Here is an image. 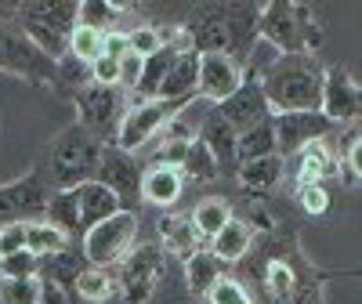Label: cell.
Listing matches in <instances>:
<instances>
[{"label":"cell","instance_id":"cell-1","mask_svg":"<svg viewBox=\"0 0 362 304\" xmlns=\"http://www.w3.org/2000/svg\"><path fill=\"white\" fill-rule=\"evenodd\" d=\"M272 116L283 112H319L326 66L315 54H276V62L257 69Z\"/></svg>","mask_w":362,"mask_h":304},{"label":"cell","instance_id":"cell-2","mask_svg":"<svg viewBox=\"0 0 362 304\" xmlns=\"http://www.w3.org/2000/svg\"><path fill=\"white\" fill-rule=\"evenodd\" d=\"M102 141L95 134H87L80 124L58 131L44 152L40 174L47 177L51 192H66V189H80L87 181H95L98 163H102Z\"/></svg>","mask_w":362,"mask_h":304},{"label":"cell","instance_id":"cell-3","mask_svg":"<svg viewBox=\"0 0 362 304\" xmlns=\"http://www.w3.org/2000/svg\"><path fill=\"white\" fill-rule=\"evenodd\" d=\"M257 37L272 44L279 54H315L322 47V22L312 4L272 0V4L261 8Z\"/></svg>","mask_w":362,"mask_h":304},{"label":"cell","instance_id":"cell-4","mask_svg":"<svg viewBox=\"0 0 362 304\" xmlns=\"http://www.w3.org/2000/svg\"><path fill=\"white\" fill-rule=\"evenodd\" d=\"M15 22L47 58H62L69 51V37L80 22V0H33L15 4Z\"/></svg>","mask_w":362,"mask_h":304},{"label":"cell","instance_id":"cell-5","mask_svg":"<svg viewBox=\"0 0 362 304\" xmlns=\"http://www.w3.org/2000/svg\"><path fill=\"white\" fill-rule=\"evenodd\" d=\"M261 304H322L315 268L293 254H272L261 268Z\"/></svg>","mask_w":362,"mask_h":304},{"label":"cell","instance_id":"cell-6","mask_svg":"<svg viewBox=\"0 0 362 304\" xmlns=\"http://www.w3.org/2000/svg\"><path fill=\"white\" fill-rule=\"evenodd\" d=\"M163 271H167L163 247H156V242H141V247H134L112 271L116 276V297L124 304H145L148 297L156 293Z\"/></svg>","mask_w":362,"mask_h":304},{"label":"cell","instance_id":"cell-7","mask_svg":"<svg viewBox=\"0 0 362 304\" xmlns=\"http://www.w3.org/2000/svg\"><path fill=\"white\" fill-rule=\"evenodd\" d=\"M0 73L22 76L40 87H54V58H47L22 33V25L8 18V22H0Z\"/></svg>","mask_w":362,"mask_h":304},{"label":"cell","instance_id":"cell-8","mask_svg":"<svg viewBox=\"0 0 362 304\" xmlns=\"http://www.w3.org/2000/svg\"><path fill=\"white\" fill-rule=\"evenodd\" d=\"M76 109V119L87 134H95L102 145H116L119 124H124V90L119 87H98V83H87L83 90L69 98Z\"/></svg>","mask_w":362,"mask_h":304},{"label":"cell","instance_id":"cell-9","mask_svg":"<svg viewBox=\"0 0 362 304\" xmlns=\"http://www.w3.org/2000/svg\"><path fill=\"white\" fill-rule=\"evenodd\" d=\"M134 235H138V214L134 210H116L112 218H105L102 225H95L80 239V250H83L87 264L112 268L134 250Z\"/></svg>","mask_w":362,"mask_h":304},{"label":"cell","instance_id":"cell-10","mask_svg":"<svg viewBox=\"0 0 362 304\" xmlns=\"http://www.w3.org/2000/svg\"><path fill=\"white\" fill-rule=\"evenodd\" d=\"M47 199H51V185L40 174V167L22 174L18 181H11V185H0V228L40 221Z\"/></svg>","mask_w":362,"mask_h":304},{"label":"cell","instance_id":"cell-11","mask_svg":"<svg viewBox=\"0 0 362 304\" xmlns=\"http://www.w3.org/2000/svg\"><path fill=\"white\" fill-rule=\"evenodd\" d=\"M181 109H189V102H163V98L134 102L124 112V124H119V134H116V148L134 152V148L148 145L156 134H163V127L170 124Z\"/></svg>","mask_w":362,"mask_h":304},{"label":"cell","instance_id":"cell-12","mask_svg":"<svg viewBox=\"0 0 362 304\" xmlns=\"http://www.w3.org/2000/svg\"><path fill=\"white\" fill-rule=\"evenodd\" d=\"M141 177H145V167L134 152H124L116 145L102 148V163H98L95 181H102V185L119 199L124 210H134V203L141 199Z\"/></svg>","mask_w":362,"mask_h":304},{"label":"cell","instance_id":"cell-13","mask_svg":"<svg viewBox=\"0 0 362 304\" xmlns=\"http://www.w3.org/2000/svg\"><path fill=\"white\" fill-rule=\"evenodd\" d=\"M334 127H348L362 119V83L344 66H326L322 80V109H319Z\"/></svg>","mask_w":362,"mask_h":304},{"label":"cell","instance_id":"cell-14","mask_svg":"<svg viewBox=\"0 0 362 304\" xmlns=\"http://www.w3.org/2000/svg\"><path fill=\"white\" fill-rule=\"evenodd\" d=\"M272 127H276V148L283 160L297 156L312 141H322L334 134V124L322 112H283V116H272Z\"/></svg>","mask_w":362,"mask_h":304},{"label":"cell","instance_id":"cell-15","mask_svg":"<svg viewBox=\"0 0 362 304\" xmlns=\"http://www.w3.org/2000/svg\"><path fill=\"white\" fill-rule=\"evenodd\" d=\"M218 109H221V116L232 124L235 134L257 127L261 119L272 116L268 98H264V87H261V76H257V66H247V69H243V83H239V90H235L225 105H218Z\"/></svg>","mask_w":362,"mask_h":304},{"label":"cell","instance_id":"cell-16","mask_svg":"<svg viewBox=\"0 0 362 304\" xmlns=\"http://www.w3.org/2000/svg\"><path fill=\"white\" fill-rule=\"evenodd\" d=\"M239 83H243V66L228 54H199V80H196V98L206 105H225Z\"/></svg>","mask_w":362,"mask_h":304},{"label":"cell","instance_id":"cell-17","mask_svg":"<svg viewBox=\"0 0 362 304\" xmlns=\"http://www.w3.org/2000/svg\"><path fill=\"white\" fill-rule=\"evenodd\" d=\"M196 138L210 148V156L218 160L221 174H232L239 167V160H235V131H232L228 119L221 116L218 105H206L203 109V119L196 124Z\"/></svg>","mask_w":362,"mask_h":304},{"label":"cell","instance_id":"cell-18","mask_svg":"<svg viewBox=\"0 0 362 304\" xmlns=\"http://www.w3.org/2000/svg\"><path fill=\"white\" fill-rule=\"evenodd\" d=\"M181 192H185V174L177 167H163V163H148L145 167V177H141V203L148 206H163L170 210Z\"/></svg>","mask_w":362,"mask_h":304},{"label":"cell","instance_id":"cell-19","mask_svg":"<svg viewBox=\"0 0 362 304\" xmlns=\"http://www.w3.org/2000/svg\"><path fill=\"white\" fill-rule=\"evenodd\" d=\"M156 228H160V247H163V254L177 257L181 264H185L192 254L203 250V239H199L192 218H185V214H163Z\"/></svg>","mask_w":362,"mask_h":304},{"label":"cell","instance_id":"cell-20","mask_svg":"<svg viewBox=\"0 0 362 304\" xmlns=\"http://www.w3.org/2000/svg\"><path fill=\"white\" fill-rule=\"evenodd\" d=\"M196 80H199V54L192 47H181L156 98H163V102H196Z\"/></svg>","mask_w":362,"mask_h":304},{"label":"cell","instance_id":"cell-21","mask_svg":"<svg viewBox=\"0 0 362 304\" xmlns=\"http://www.w3.org/2000/svg\"><path fill=\"white\" fill-rule=\"evenodd\" d=\"M341 167L337 152L329 148V138L312 141L308 148L297 152V185H326V177Z\"/></svg>","mask_w":362,"mask_h":304},{"label":"cell","instance_id":"cell-22","mask_svg":"<svg viewBox=\"0 0 362 304\" xmlns=\"http://www.w3.org/2000/svg\"><path fill=\"white\" fill-rule=\"evenodd\" d=\"M76 199H80V225H83V235L95 228V225H102L105 218H112L116 210H124V206H119V199L102 185V181H87V185H80V189H76Z\"/></svg>","mask_w":362,"mask_h":304},{"label":"cell","instance_id":"cell-23","mask_svg":"<svg viewBox=\"0 0 362 304\" xmlns=\"http://www.w3.org/2000/svg\"><path fill=\"white\" fill-rule=\"evenodd\" d=\"M254 225H247V221H239V218H232L214 239H210V254H214L221 264H235V261H243L247 254H250V247H254Z\"/></svg>","mask_w":362,"mask_h":304},{"label":"cell","instance_id":"cell-24","mask_svg":"<svg viewBox=\"0 0 362 304\" xmlns=\"http://www.w3.org/2000/svg\"><path fill=\"white\" fill-rule=\"evenodd\" d=\"M286 170V160L283 156H264V160H247L235 167V177L239 185H243L247 192H272L279 185V177Z\"/></svg>","mask_w":362,"mask_h":304},{"label":"cell","instance_id":"cell-25","mask_svg":"<svg viewBox=\"0 0 362 304\" xmlns=\"http://www.w3.org/2000/svg\"><path fill=\"white\" fill-rule=\"evenodd\" d=\"M44 221L54 225L62 235H80L83 239V225H80V199H76V189H66V192H51L47 206H44Z\"/></svg>","mask_w":362,"mask_h":304},{"label":"cell","instance_id":"cell-26","mask_svg":"<svg viewBox=\"0 0 362 304\" xmlns=\"http://www.w3.org/2000/svg\"><path fill=\"white\" fill-rule=\"evenodd\" d=\"M221 276H225V264H221L214 254H210L206 247L185 261V286H189L192 297H206L210 290L218 286Z\"/></svg>","mask_w":362,"mask_h":304},{"label":"cell","instance_id":"cell-27","mask_svg":"<svg viewBox=\"0 0 362 304\" xmlns=\"http://www.w3.org/2000/svg\"><path fill=\"white\" fill-rule=\"evenodd\" d=\"M264 156H279L276 148V127H272V116L261 119L257 127L235 134V160L247 163V160H264Z\"/></svg>","mask_w":362,"mask_h":304},{"label":"cell","instance_id":"cell-28","mask_svg":"<svg viewBox=\"0 0 362 304\" xmlns=\"http://www.w3.org/2000/svg\"><path fill=\"white\" fill-rule=\"evenodd\" d=\"M73 293L87 304H105L116 297V276H112V268H98V264H87L76 283H73Z\"/></svg>","mask_w":362,"mask_h":304},{"label":"cell","instance_id":"cell-29","mask_svg":"<svg viewBox=\"0 0 362 304\" xmlns=\"http://www.w3.org/2000/svg\"><path fill=\"white\" fill-rule=\"evenodd\" d=\"M181 47H189V44L177 40V44L156 51L153 58H145V73H141V83H138V95H141L138 102H148V98L160 95V87H163V80H167V73H170V66H174V58H177Z\"/></svg>","mask_w":362,"mask_h":304},{"label":"cell","instance_id":"cell-30","mask_svg":"<svg viewBox=\"0 0 362 304\" xmlns=\"http://www.w3.org/2000/svg\"><path fill=\"white\" fill-rule=\"evenodd\" d=\"M192 225H196V232H199V239L203 242H210L214 239L235 214H232V206H228V199H218V196H210V199H199L196 206H192Z\"/></svg>","mask_w":362,"mask_h":304},{"label":"cell","instance_id":"cell-31","mask_svg":"<svg viewBox=\"0 0 362 304\" xmlns=\"http://www.w3.org/2000/svg\"><path fill=\"white\" fill-rule=\"evenodd\" d=\"M25 250L33 254V257H40V261L58 257L62 250H69V235H62L54 225H47L44 218L40 221H29L25 225Z\"/></svg>","mask_w":362,"mask_h":304},{"label":"cell","instance_id":"cell-32","mask_svg":"<svg viewBox=\"0 0 362 304\" xmlns=\"http://www.w3.org/2000/svg\"><path fill=\"white\" fill-rule=\"evenodd\" d=\"M174 29H167V25H156V22H138L134 29H127V44H131V51L134 54H141V58H153L156 51H163V47H170L174 44Z\"/></svg>","mask_w":362,"mask_h":304},{"label":"cell","instance_id":"cell-33","mask_svg":"<svg viewBox=\"0 0 362 304\" xmlns=\"http://www.w3.org/2000/svg\"><path fill=\"white\" fill-rule=\"evenodd\" d=\"M131 8H116L109 0H80V25L98 29V33H112L119 29V18H124Z\"/></svg>","mask_w":362,"mask_h":304},{"label":"cell","instance_id":"cell-34","mask_svg":"<svg viewBox=\"0 0 362 304\" xmlns=\"http://www.w3.org/2000/svg\"><path fill=\"white\" fill-rule=\"evenodd\" d=\"M66 54H73L76 62H83V66H95L98 58L105 54V33H98V29H87V25H80V22H76L73 37H69V51H66Z\"/></svg>","mask_w":362,"mask_h":304},{"label":"cell","instance_id":"cell-35","mask_svg":"<svg viewBox=\"0 0 362 304\" xmlns=\"http://www.w3.org/2000/svg\"><path fill=\"white\" fill-rule=\"evenodd\" d=\"M181 174H185V181H199V185H206V181H218L221 177V167H218L214 156H210V148L196 138L192 148H189L185 167H181Z\"/></svg>","mask_w":362,"mask_h":304},{"label":"cell","instance_id":"cell-36","mask_svg":"<svg viewBox=\"0 0 362 304\" xmlns=\"http://www.w3.org/2000/svg\"><path fill=\"white\" fill-rule=\"evenodd\" d=\"M87 83H90V66L76 62L73 54H62V58L54 62V87L66 90L69 98L76 95V90H83Z\"/></svg>","mask_w":362,"mask_h":304},{"label":"cell","instance_id":"cell-37","mask_svg":"<svg viewBox=\"0 0 362 304\" xmlns=\"http://www.w3.org/2000/svg\"><path fill=\"white\" fill-rule=\"evenodd\" d=\"M44 276L33 279H0V304H40Z\"/></svg>","mask_w":362,"mask_h":304},{"label":"cell","instance_id":"cell-38","mask_svg":"<svg viewBox=\"0 0 362 304\" xmlns=\"http://www.w3.org/2000/svg\"><path fill=\"white\" fill-rule=\"evenodd\" d=\"M40 271H44V261L33 257L29 250L0 257V279H33V276H40Z\"/></svg>","mask_w":362,"mask_h":304},{"label":"cell","instance_id":"cell-39","mask_svg":"<svg viewBox=\"0 0 362 304\" xmlns=\"http://www.w3.org/2000/svg\"><path fill=\"white\" fill-rule=\"evenodd\" d=\"M206 300H210V304H254L250 290L239 283V279H232V276H221L218 286L206 293Z\"/></svg>","mask_w":362,"mask_h":304},{"label":"cell","instance_id":"cell-40","mask_svg":"<svg viewBox=\"0 0 362 304\" xmlns=\"http://www.w3.org/2000/svg\"><path fill=\"white\" fill-rule=\"evenodd\" d=\"M297 206L305 210V214L322 218L329 210V189L326 185H297Z\"/></svg>","mask_w":362,"mask_h":304},{"label":"cell","instance_id":"cell-41","mask_svg":"<svg viewBox=\"0 0 362 304\" xmlns=\"http://www.w3.org/2000/svg\"><path fill=\"white\" fill-rule=\"evenodd\" d=\"M341 174H344V185H362V134H355V138L344 145Z\"/></svg>","mask_w":362,"mask_h":304},{"label":"cell","instance_id":"cell-42","mask_svg":"<svg viewBox=\"0 0 362 304\" xmlns=\"http://www.w3.org/2000/svg\"><path fill=\"white\" fill-rule=\"evenodd\" d=\"M141 73H145V58L127 51L124 58H119V90H138Z\"/></svg>","mask_w":362,"mask_h":304},{"label":"cell","instance_id":"cell-43","mask_svg":"<svg viewBox=\"0 0 362 304\" xmlns=\"http://www.w3.org/2000/svg\"><path fill=\"white\" fill-rule=\"evenodd\" d=\"M90 83L98 87H119V62L109 54H102L95 66H90Z\"/></svg>","mask_w":362,"mask_h":304},{"label":"cell","instance_id":"cell-44","mask_svg":"<svg viewBox=\"0 0 362 304\" xmlns=\"http://www.w3.org/2000/svg\"><path fill=\"white\" fill-rule=\"evenodd\" d=\"M18 250H25V225H8V228H0V257L18 254Z\"/></svg>","mask_w":362,"mask_h":304},{"label":"cell","instance_id":"cell-45","mask_svg":"<svg viewBox=\"0 0 362 304\" xmlns=\"http://www.w3.org/2000/svg\"><path fill=\"white\" fill-rule=\"evenodd\" d=\"M40 304H69V293L58 286V283L44 279V297H40Z\"/></svg>","mask_w":362,"mask_h":304},{"label":"cell","instance_id":"cell-46","mask_svg":"<svg viewBox=\"0 0 362 304\" xmlns=\"http://www.w3.org/2000/svg\"><path fill=\"white\" fill-rule=\"evenodd\" d=\"M8 18H15V4H8V8H0V22H8Z\"/></svg>","mask_w":362,"mask_h":304}]
</instances>
